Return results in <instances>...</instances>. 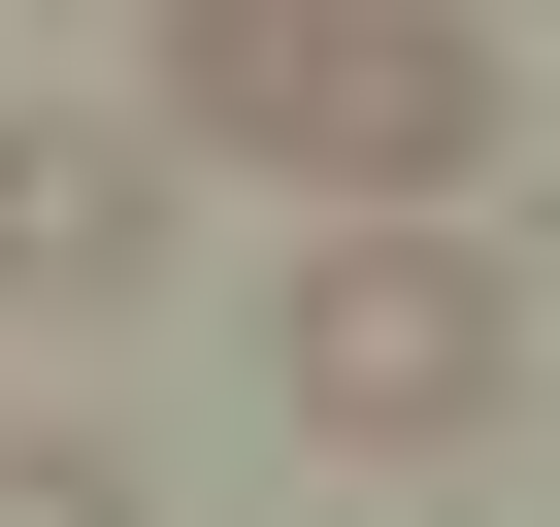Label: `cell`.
<instances>
[{"label": "cell", "instance_id": "6da1fadb", "mask_svg": "<svg viewBox=\"0 0 560 527\" xmlns=\"http://www.w3.org/2000/svg\"><path fill=\"white\" fill-rule=\"evenodd\" d=\"M527 132L494 0H165V165H298L330 231H462Z\"/></svg>", "mask_w": 560, "mask_h": 527}, {"label": "cell", "instance_id": "277c9868", "mask_svg": "<svg viewBox=\"0 0 560 527\" xmlns=\"http://www.w3.org/2000/svg\"><path fill=\"white\" fill-rule=\"evenodd\" d=\"M0 527H165V494H132L100 429H0Z\"/></svg>", "mask_w": 560, "mask_h": 527}, {"label": "cell", "instance_id": "3957f363", "mask_svg": "<svg viewBox=\"0 0 560 527\" xmlns=\"http://www.w3.org/2000/svg\"><path fill=\"white\" fill-rule=\"evenodd\" d=\"M132 264H165V132H0V297H132Z\"/></svg>", "mask_w": 560, "mask_h": 527}, {"label": "cell", "instance_id": "7a4b0ae2", "mask_svg": "<svg viewBox=\"0 0 560 527\" xmlns=\"http://www.w3.org/2000/svg\"><path fill=\"white\" fill-rule=\"evenodd\" d=\"M264 363H298L330 461H462V429H527V264L494 231H330L264 297Z\"/></svg>", "mask_w": 560, "mask_h": 527}]
</instances>
